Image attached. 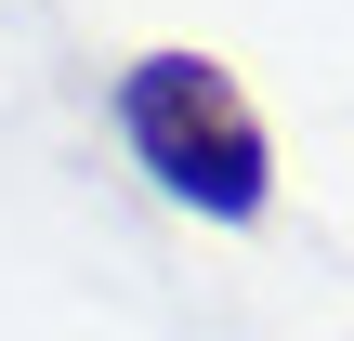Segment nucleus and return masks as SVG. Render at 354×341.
<instances>
[{"mask_svg": "<svg viewBox=\"0 0 354 341\" xmlns=\"http://www.w3.org/2000/svg\"><path fill=\"white\" fill-rule=\"evenodd\" d=\"M118 145H131V171H145L171 210H197V223H263V210H276V131H263V105L236 92L223 53H131V66H118Z\"/></svg>", "mask_w": 354, "mask_h": 341, "instance_id": "f257e3e1", "label": "nucleus"}]
</instances>
